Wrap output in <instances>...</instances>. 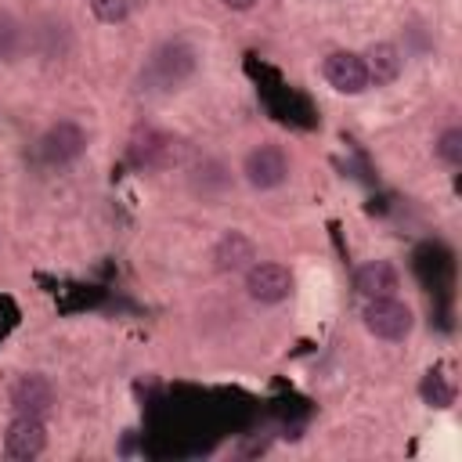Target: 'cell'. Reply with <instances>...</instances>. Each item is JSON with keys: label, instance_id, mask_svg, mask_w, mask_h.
Returning a JSON list of instances; mask_svg holds the SVG:
<instances>
[{"label": "cell", "instance_id": "cell-16", "mask_svg": "<svg viewBox=\"0 0 462 462\" xmlns=\"http://www.w3.org/2000/svg\"><path fill=\"white\" fill-rule=\"evenodd\" d=\"M437 155H440L448 166H458V162H462V130H458V126H448V130L437 137Z\"/></svg>", "mask_w": 462, "mask_h": 462}, {"label": "cell", "instance_id": "cell-2", "mask_svg": "<svg viewBox=\"0 0 462 462\" xmlns=\"http://www.w3.org/2000/svg\"><path fill=\"white\" fill-rule=\"evenodd\" d=\"M191 72H195V47L184 43V40H166V43L152 54V61H148V69H144L148 83L159 87V90L180 87Z\"/></svg>", "mask_w": 462, "mask_h": 462}, {"label": "cell", "instance_id": "cell-4", "mask_svg": "<svg viewBox=\"0 0 462 462\" xmlns=\"http://www.w3.org/2000/svg\"><path fill=\"white\" fill-rule=\"evenodd\" d=\"M47 451V426L36 415H14V422L4 433V458L11 462H32Z\"/></svg>", "mask_w": 462, "mask_h": 462}, {"label": "cell", "instance_id": "cell-10", "mask_svg": "<svg viewBox=\"0 0 462 462\" xmlns=\"http://www.w3.org/2000/svg\"><path fill=\"white\" fill-rule=\"evenodd\" d=\"M397 285H401V278H397V267L390 260H368V263H361L354 271V289L365 300H372V296H393Z\"/></svg>", "mask_w": 462, "mask_h": 462}, {"label": "cell", "instance_id": "cell-13", "mask_svg": "<svg viewBox=\"0 0 462 462\" xmlns=\"http://www.w3.org/2000/svg\"><path fill=\"white\" fill-rule=\"evenodd\" d=\"M22 43H25L22 22L11 14H0V61H14L22 54Z\"/></svg>", "mask_w": 462, "mask_h": 462}, {"label": "cell", "instance_id": "cell-12", "mask_svg": "<svg viewBox=\"0 0 462 462\" xmlns=\"http://www.w3.org/2000/svg\"><path fill=\"white\" fill-rule=\"evenodd\" d=\"M130 155H134L137 166H166L173 159V141L162 137V134H155V130H144V134L134 137Z\"/></svg>", "mask_w": 462, "mask_h": 462}, {"label": "cell", "instance_id": "cell-5", "mask_svg": "<svg viewBox=\"0 0 462 462\" xmlns=\"http://www.w3.org/2000/svg\"><path fill=\"white\" fill-rule=\"evenodd\" d=\"M87 152V134L83 126H76L72 119H58L54 126H47V134L40 137V155L51 166H65L76 162Z\"/></svg>", "mask_w": 462, "mask_h": 462}, {"label": "cell", "instance_id": "cell-3", "mask_svg": "<svg viewBox=\"0 0 462 462\" xmlns=\"http://www.w3.org/2000/svg\"><path fill=\"white\" fill-rule=\"evenodd\" d=\"M242 177L249 188L256 191H271L278 184H285L289 177V155L278 144H256L245 159H242Z\"/></svg>", "mask_w": 462, "mask_h": 462}, {"label": "cell", "instance_id": "cell-9", "mask_svg": "<svg viewBox=\"0 0 462 462\" xmlns=\"http://www.w3.org/2000/svg\"><path fill=\"white\" fill-rule=\"evenodd\" d=\"M361 61H365L368 83H375V87H390V83L401 76V69H404V54H401V47L390 43V40L372 43V47L361 54Z\"/></svg>", "mask_w": 462, "mask_h": 462}, {"label": "cell", "instance_id": "cell-8", "mask_svg": "<svg viewBox=\"0 0 462 462\" xmlns=\"http://www.w3.org/2000/svg\"><path fill=\"white\" fill-rule=\"evenodd\" d=\"M7 397H11L14 415H36V419H43L54 408V386L43 375H22V379H14V386H11Z\"/></svg>", "mask_w": 462, "mask_h": 462}, {"label": "cell", "instance_id": "cell-14", "mask_svg": "<svg viewBox=\"0 0 462 462\" xmlns=\"http://www.w3.org/2000/svg\"><path fill=\"white\" fill-rule=\"evenodd\" d=\"M419 393H422V401L433 404V408H448V404L455 401V390L440 379V372H426L422 383H419Z\"/></svg>", "mask_w": 462, "mask_h": 462}, {"label": "cell", "instance_id": "cell-6", "mask_svg": "<svg viewBox=\"0 0 462 462\" xmlns=\"http://www.w3.org/2000/svg\"><path fill=\"white\" fill-rule=\"evenodd\" d=\"M245 292L256 303H282L292 292V271L285 263H249L245 271Z\"/></svg>", "mask_w": 462, "mask_h": 462}, {"label": "cell", "instance_id": "cell-11", "mask_svg": "<svg viewBox=\"0 0 462 462\" xmlns=\"http://www.w3.org/2000/svg\"><path fill=\"white\" fill-rule=\"evenodd\" d=\"M213 260H217L220 271H242V267H249V263L256 260V245H253V238H245L242 231H227V235L217 242Z\"/></svg>", "mask_w": 462, "mask_h": 462}, {"label": "cell", "instance_id": "cell-17", "mask_svg": "<svg viewBox=\"0 0 462 462\" xmlns=\"http://www.w3.org/2000/svg\"><path fill=\"white\" fill-rule=\"evenodd\" d=\"M220 4H224V7H231V11H249L256 0H220Z\"/></svg>", "mask_w": 462, "mask_h": 462}, {"label": "cell", "instance_id": "cell-15", "mask_svg": "<svg viewBox=\"0 0 462 462\" xmlns=\"http://www.w3.org/2000/svg\"><path fill=\"white\" fill-rule=\"evenodd\" d=\"M90 11H94L97 22L119 25V22H126V14H130V0H90Z\"/></svg>", "mask_w": 462, "mask_h": 462}, {"label": "cell", "instance_id": "cell-7", "mask_svg": "<svg viewBox=\"0 0 462 462\" xmlns=\"http://www.w3.org/2000/svg\"><path fill=\"white\" fill-rule=\"evenodd\" d=\"M321 76H325V83H328L332 90H339V94H361V90H368L365 61H361V54H354V51H332V54H325Z\"/></svg>", "mask_w": 462, "mask_h": 462}, {"label": "cell", "instance_id": "cell-1", "mask_svg": "<svg viewBox=\"0 0 462 462\" xmlns=\"http://www.w3.org/2000/svg\"><path fill=\"white\" fill-rule=\"evenodd\" d=\"M361 318H365V328H368L375 339H386V343L408 339V336H411V325H415L411 307L401 303L397 296H372V300L365 303Z\"/></svg>", "mask_w": 462, "mask_h": 462}]
</instances>
